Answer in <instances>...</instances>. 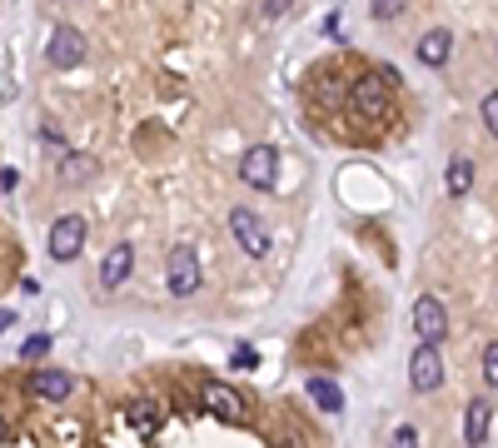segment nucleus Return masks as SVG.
<instances>
[{
	"label": "nucleus",
	"instance_id": "nucleus-7",
	"mask_svg": "<svg viewBox=\"0 0 498 448\" xmlns=\"http://www.w3.org/2000/svg\"><path fill=\"white\" fill-rule=\"evenodd\" d=\"M414 329H419V344H444L449 334V309L439 294H419L414 304Z\"/></svg>",
	"mask_w": 498,
	"mask_h": 448
},
{
	"label": "nucleus",
	"instance_id": "nucleus-4",
	"mask_svg": "<svg viewBox=\"0 0 498 448\" xmlns=\"http://www.w3.org/2000/svg\"><path fill=\"white\" fill-rule=\"evenodd\" d=\"M409 384H414V394H439L444 389V354H439V344H419L414 349Z\"/></svg>",
	"mask_w": 498,
	"mask_h": 448
},
{
	"label": "nucleus",
	"instance_id": "nucleus-23",
	"mask_svg": "<svg viewBox=\"0 0 498 448\" xmlns=\"http://www.w3.org/2000/svg\"><path fill=\"white\" fill-rule=\"evenodd\" d=\"M11 324H15V314H11V309H0V329H11Z\"/></svg>",
	"mask_w": 498,
	"mask_h": 448
},
{
	"label": "nucleus",
	"instance_id": "nucleus-12",
	"mask_svg": "<svg viewBox=\"0 0 498 448\" xmlns=\"http://www.w3.org/2000/svg\"><path fill=\"white\" fill-rule=\"evenodd\" d=\"M130 269H135V249L130 245H115L105 255V264H100V289H120L125 279H130Z\"/></svg>",
	"mask_w": 498,
	"mask_h": 448
},
{
	"label": "nucleus",
	"instance_id": "nucleus-6",
	"mask_svg": "<svg viewBox=\"0 0 498 448\" xmlns=\"http://www.w3.org/2000/svg\"><path fill=\"white\" fill-rule=\"evenodd\" d=\"M80 249H85V220L80 214H60L50 224V259L55 264H70Z\"/></svg>",
	"mask_w": 498,
	"mask_h": 448
},
{
	"label": "nucleus",
	"instance_id": "nucleus-15",
	"mask_svg": "<svg viewBox=\"0 0 498 448\" xmlns=\"http://www.w3.org/2000/svg\"><path fill=\"white\" fill-rule=\"evenodd\" d=\"M90 175H95V165H90L85 155H76V149H66V160H60V180L80 184V180H90Z\"/></svg>",
	"mask_w": 498,
	"mask_h": 448
},
{
	"label": "nucleus",
	"instance_id": "nucleus-3",
	"mask_svg": "<svg viewBox=\"0 0 498 448\" xmlns=\"http://www.w3.org/2000/svg\"><path fill=\"white\" fill-rule=\"evenodd\" d=\"M229 235H235V245L245 249L249 259H270V249H274L270 224H264L254 210H229Z\"/></svg>",
	"mask_w": 498,
	"mask_h": 448
},
{
	"label": "nucleus",
	"instance_id": "nucleus-17",
	"mask_svg": "<svg viewBox=\"0 0 498 448\" xmlns=\"http://www.w3.org/2000/svg\"><path fill=\"white\" fill-rule=\"evenodd\" d=\"M369 15L389 25V21H399V15H404V0H369Z\"/></svg>",
	"mask_w": 498,
	"mask_h": 448
},
{
	"label": "nucleus",
	"instance_id": "nucleus-22",
	"mask_svg": "<svg viewBox=\"0 0 498 448\" xmlns=\"http://www.w3.org/2000/svg\"><path fill=\"white\" fill-rule=\"evenodd\" d=\"M289 5H294V0H264V21H280Z\"/></svg>",
	"mask_w": 498,
	"mask_h": 448
},
{
	"label": "nucleus",
	"instance_id": "nucleus-16",
	"mask_svg": "<svg viewBox=\"0 0 498 448\" xmlns=\"http://www.w3.org/2000/svg\"><path fill=\"white\" fill-rule=\"evenodd\" d=\"M155 418H160V408H155L150 399H135L130 404V424L135 428H155Z\"/></svg>",
	"mask_w": 498,
	"mask_h": 448
},
{
	"label": "nucleus",
	"instance_id": "nucleus-10",
	"mask_svg": "<svg viewBox=\"0 0 498 448\" xmlns=\"http://www.w3.org/2000/svg\"><path fill=\"white\" fill-rule=\"evenodd\" d=\"M31 394H35V399H50V404H66V399L76 394V379H70L66 369H35Z\"/></svg>",
	"mask_w": 498,
	"mask_h": 448
},
{
	"label": "nucleus",
	"instance_id": "nucleus-20",
	"mask_svg": "<svg viewBox=\"0 0 498 448\" xmlns=\"http://www.w3.org/2000/svg\"><path fill=\"white\" fill-rule=\"evenodd\" d=\"M478 110H484V125H488V135L498 139V90H488V95H484V105H478Z\"/></svg>",
	"mask_w": 498,
	"mask_h": 448
},
{
	"label": "nucleus",
	"instance_id": "nucleus-24",
	"mask_svg": "<svg viewBox=\"0 0 498 448\" xmlns=\"http://www.w3.org/2000/svg\"><path fill=\"white\" fill-rule=\"evenodd\" d=\"M0 438H5V414H0Z\"/></svg>",
	"mask_w": 498,
	"mask_h": 448
},
{
	"label": "nucleus",
	"instance_id": "nucleus-21",
	"mask_svg": "<svg viewBox=\"0 0 498 448\" xmlns=\"http://www.w3.org/2000/svg\"><path fill=\"white\" fill-rule=\"evenodd\" d=\"M484 384L498 389V344H488V349H484Z\"/></svg>",
	"mask_w": 498,
	"mask_h": 448
},
{
	"label": "nucleus",
	"instance_id": "nucleus-19",
	"mask_svg": "<svg viewBox=\"0 0 498 448\" xmlns=\"http://www.w3.org/2000/svg\"><path fill=\"white\" fill-rule=\"evenodd\" d=\"M389 448H419V428H414V424H399V428L389 434Z\"/></svg>",
	"mask_w": 498,
	"mask_h": 448
},
{
	"label": "nucleus",
	"instance_id": "nucleus-1",
	"mask_svg": "<svg viewBox=\"0 0 498 448\" xmlns=\"http://www.w3.org/2000/svg\"><path fill=\"white\" fill-rule=\"evenodd\" d=\"M200 249L195 245H174L170 259H165V284H170L174 299H195L200 294Z\"/></svg>",
	"mask_w": 498,
	"mask_h": 448
},
{
	"label": "nucleus",
	"instance_id": "nucleus-2",
	"mask_svg": "<svg viewBox=\"0 0 498 448\" xmlns=\"http://www.w3.org/2000/svg\"><path fill=\"white\" fill-rule=\"evenodd\" d=\"M239 180L249 184V190H280V149L274 145H249L245 155H239Z\"/></svg>",
	"mask_w": 498,
	"mask_h": 448
},
{
	"label": "nucleus",
	"instance_id": "nucleus-9",
	"mask_svg": "<svg viewBox=\"0 0 498 448\" xmlns=\"http://www.w3.org/2000/svg\"><path fill=\"white\" fill-rule=\"evenodd\" d=\"M449 50H454V35H449V25H429V31L419 35V45H414L419 65H429V70L449 65Z\"/></svg>",
	"mask_w": 498,
	"mask_h": 448
},
{
	"label": "nucleus",
	"instance_id": "nucleus-11",
	"mask_svg": "<svg viewBox=\"0 0 498 448\" xmlns=\"http://www.w3.org/2000/svg\"><path fill=\"white\" fill-rule=\"evenodd\" d=\"M488 424H494L488 399H468V408H464V444L468 448H484L488 444Z\"/></svg>",
	"mask_w": 498,
	"mask_h": 448
},
{
	"label": "nucleus",
	"instance_id": "nucleus-14",
	"mask_svg": "<svg viewBox=\"0 0 498 448\" xmlns=\"http://www.w3.org/2000/svg\"><path fill=\"white\" fill-rule=\"evenodd\" d=\"M309 399H315V404L325 408V414H339V408H344V394H339V389L329 384V379H309Z\"/></svg>",
	"mask_w": 498,
	"mask_h": 448
},
{
	"label": "nucleus",
	"instance_id": "nucleus-8",
	"mask_svg": "<svg viewBox=\"0 0 498 448\" xmlns=\"http://www.w3.org/2000/svg\"><path fill=\"white\" fill-rule=\"evenodd\" d=\"M200 404H205L209 414L219 418V424H239V418H245V399H239L229 384H215V379L200 389Z\"/></svg>",
	"mask_w": 498,
	"mask_h": 448
},
{
	"label": "nucleus",
	"instance_id": "nucleus-5",
	"mask_svg": "<svg viewBox=\"0 0 498 448\" xmlns=\"http://www.w3.org/2000/svg\"><path fill=\"white\" fill-rule=\"evenodd\" d=\"M45 60H50L55 70H76V65H85V35H80L70 21H60V25L50 31V45H45Z\"/></svg>",
	"mask_w": 498,
	"mask_h": 448
},
{
	"label": "nucleus",
	"instance_id": "nucleus-18",
	"mask_svg": "<svg viewBox=\"0 0 498 448\" xmlns=\"http://www.w3.org/2000/svg\"><path fill=\"white\" fill-rule=\"evenodd\" d=\"M45 354H50V334H31V339L21 344V359H45Z\"/></svg>",
	"mask_w": 498,
	"mask_h": 448
},
{
	"label": "nucleus",
	"instance_id": "nucleus-13",
	"mask_svg": "<svg viewBox=\"0 0 498 448\" xmlns=\"http://www.w3.org/2000/svg\"><path fill=\"white\" fill-rule=\"evenodd\" d=\"M474 175H478L474 160H454V165H449V180H444L449 194H454V200H464V194L474 190Z\"/></svg>",
	"mask_w": 498,
	"mask_h": 448
}]
</instances>
